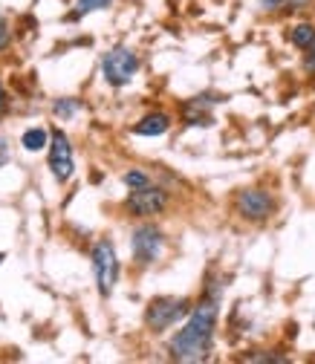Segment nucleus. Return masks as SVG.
<instances>
[{
    "label": "nucleus",
    "instance_id": "1",
    "mask_svg": "<svg viewBox=\"0 0 315 364\" xmlns=\"http://www.w3.org/2000/svg\"><path fill=\"white\" fill-rule=\"evenodd\" d=\"M217 315H220V289L208 292L197 306H191L183 330L168 344V355L173 361H205L214 344Z\"/></svg>",
    "mask_w": 315,
    "mask_h": 364
},
{
    "label": "nucleus",
    "instance_id": "2",
    "mask_svg": "<svg viewBox=\"0 0 315 364\" xmlns=\"http://www.w3.org/2000/svg\"><path fill=\"white\" fill-rule=\"evenodd\" d=\"M188 312H191V301L188 298H173V295L154 298L148 304V309H145V324H148L151 333H165L173 324L183 321Z\"/></svg>",
    "mask_w": 315,
    "mask_h": 364
},
{
    "label": "nucleus",
    "instance_id": "3",
    "mask_svg": "<svg viewBox=\"0 0 315 364\" xmlns=\"http://www.w3.org/2000/svg\"><path fill=\"white\" fill-rule=\"evenodd\" d=\"M93 278H96V289L102 298H110L116 284H119V255H116V246L105 237L93 246Z\"/></svg>",
    "mask_w": 315,
    "mask_h": 364
},
{
    "label": "nucleus",
    "instance_id": "4",
    "mask_svg": "<svg viewBox=\"0 0 315 364\" xmlns=\"http://www.w3.org/2000/svg\"><path fill=\"white\" fill-rule=\"evenodd\" d=\"M139 73V55L127 47H113L102 58V75L110 87H124Z\"/></svg>",
    "mask_w": 315,
    "mask_h": 364
},
{
    "label": "nucleus",
    "instance_id": "5",
    "mask_svg": "<svg viewBox=\"0 0 315 364\" xmlns=\"http://www.w3.org/2000/svg\"><path fill=\"white\" fill-rule=\"evenodd\" d=\"M130 249H133V260H137V266H151L159 260L162 249H165V235L159 225L154 223H142L133 229L130 235Z\"/></svg>",
    "mask_w": 315,
    "mask_h": 364
},
{
    "label": "nucleus",
    "instance_id": "6",
    "mask_svg": "<svg viewBox=\"0 0 315 364\" xmlns=\"http://www.w3.org/2000/svg\"><path fill=\"white\" fill-rule=\"evenodd\" d=\"M165 205H168L165 188L151 186V182H148V186H139V188H130V194H127V200H124V208H127L133 217H142V220L162 214Z\"/></svg>",
    "mask_w": 315,
    "mask_h": 364
},
{
    "label": "nucleus",
    "instance_id": "7",
    "mask_svg": "<svg viewBox=\"0 0 315 364\" xmlns=\"http://www.w3.org/2000/svg\"><path fill=\"white\" fill-rule=\"evenodd\" d=\"M50 171L58 182H70L73 173H75V154H73V145H70V136L64 130H53L50 133Z\"/></svg>",
    "mask_w": 315,
    "mask_h": 364
},
{
    "label": "nucleus",
    "instance_id": "8",
    "mask_svg": "<svg viewBox=\"0 0 315 364\" xmlns=\"http://www.w3.org/2000/svg\"><path fill=\"white\" fill-rule=\"evenodd\" d=\"M235 208H237V214H240L243 220H249V223H263V220L272 217L275 200H272V194L263 191V188H243V191L235 197Z\"/></svg>",
    "mask_w": 315,
    "mask_h": 364
},
{
    "label": "nucleus",
    "instance_id": "9",
    "mask_svg": "<svg viewBox=\"0 0 315 364\" xmlns=\"http://www.w3.org/2000/svg\"><path fill=\"white\" fill-rule=\"evenodd\" d=\"M223 96H197V99H188L183 105V119L186 124H211V107L220 105Z\"/></svg>",
    "mask_w": 315,
    "mask_h": 364
},
{
    "label": "nucleus",
    "instance_id": "10",
    "mask_svg": "<svg viewBox=\"0 0 315 364\" xmlns=\"http://www.w3.org/2000/svg\"><path fill=\"white\" fill-rule=\"evenodd\" d=\"M168 127H171V116L162 110H154L133 124V133L137 136H162V133H168Z\"/></svg>",
    "mask_w": 315,
    "mask_h": 364
},
{
    "label": "nucleus",
    "instance_id": "11",
    "mask_svg": "<svg viewBox=\"0 0 315 364\" xmlns=\"http://www.w3.org/2000/svg\"><path fill=\"white\" fill-rule=\"evenodd\" d=\"M47 142H50V133L43 130V127H29L21 136V145L26 151H43V148H47Z\"/></svg>",
    "mask_w": 315,
    "mask_h": 364
},
{
    "label": "nucleus",
    "instance_id": "12",
    "mask_svg": "<svg viewBox=\"0 0 315 364\" xmlns=\"http://www.w3.org/2000/svg\"><path fill=\"white\" fill-rule=\"evenodd\" d=\"M312 38H315V26L312 23H298V26L289 29V41L295 43L298 50H306L312 43Z\"/></svg>",
    "mask_w": 315,
    "mask_h": 364
},
{
    "label": "nucleus",
    "instance_id": "13",
    "mask_svg": "<svg viewBox=\"0 0 315 364\" xmlns=\"http://www.w3.org/2000/svg\"><path fill=\"white\" fill-rule=\"evenodd\" d=\"M113 4V0H75V12L70 15V18H84V15H90V12H102V9H107Z\"/></svg>",
    "mask_w": 315,
    "mask_h": 364
},
{
    "label": "nucleus",
    "instance_id": "14",
    "mask_svg": "<svg viewBox=\"0 0 315 364\" xmlns=\"http://www.w3.org/2000/svg\"><path fill=\"white\" fill-rule=\"evenodd\" d=\"M78 110H81V102H78V99H58V102L53 105V113H55L58 119H73Z\"/></svg>",
    "mask_w": 315,
    "mask_h": 364
},
{
    "label": "nucleus",
    "instance_id": "15",
    "mask_svg": "<svg viewBox=\"0 0 315 364\" xmlns=\"http://www.w3.org/2000/svg\"><path fill=\"white\" fill-rule=\"evenodd\" d=\"M148 182H151V176L145 171H127L124 173V186L127 188H139V186H148Z\"/></svg>",
    "mask_w": 315,
    "mask_h": 364
},
{
    "label": "nucleus",
    "instance_id": "16",
    "mask_svg": "<svg viewBox=\"0 0 315 364\" xmlns=\"http://www.w3.org/2000/svg\"><path fill=\"white\" fill-rule=\"evenodd\" d=\"M9 47H12V26H9L6 15L0 12V53L9 50Z\"/></svg>",
    "mask_w": 315,
    "mask_h": 364
},
{
    "label": "nucleus",
    "instance_id": "17",
    "mask_svg": "<svg viewBox=\"0 0 315 364\" xmlns=\"http://www.w3.org/2000/svg\"><path fill=\"white\" fill-rule=\"evenodd\" d=\"M304 70L315 75V38H312L309 47H306V53H304Z\"/></svg>",
    "mask_w": 315,
    "mask_h": 364
},
{
    "label": "nucleus",
    "instance_id": "18",
    "mask_svg": "<svg viewBox=\"0 0 315 364\" xmlns=\"http://www.w3.org/2000/svg\"><path fill=\"white\" fill-rule=\"evenodd\" d=\"M6 113H9V93H6L4 81H0V119H4Z\"/></svg>",
    "mask_w": 315,
    "mask_h": 364
},
{
    "label": "nucleus",
    "instance_id": "19",
    "mask_svg": "<svg viewBox=\"0 0 315 364\" xmlns=\"http://www.w3.org/2000/svg\"><path fill=\"white\" fill-rule=\"evenodd\" d=\"M6 162H9V142L0 136V168H4Z\"/></svg>",
    "mask_w": 315,
    "mask_h": 364
},
{
    "label": "nucleus",
    "instance_id": "20",
    "mask_svg": "<svg viewBox=\"0 0 315 364\" xmlns=\"http://www.w3.org/2000/svg\"><path fill=\"white\" fill-rule=\"evenodd\" d=\"M257 4H260L266 12H275V9H281V6H284V0H257Z\"/></svg>",
    "mask_w": 315,
    "mask_h": 364
},
{
    "label": "nucleus",
    "instance_id": "21",
    "mask_svg": "<svg viewBox=\"0 0 315 364\" xmlns=\"http://www.w3.org/2000/svg\"><path fill=\"white\" fill-rule=\"evenodd\" d=\"M246 361H287V358H284V355H269V353H266V355H246Z\"/></svg>",
    "mask_w": 315,
    "mask_h": 364
},
{
    "label": "nucleus",
    "instance_id": "22",
    "mask_svg": "<svg viewBox=\"0 0 315 364\" xmlns=\"http://www.w3.org/2000/svg\"><path fill=\"white\" fill-rule=\"evenodd\" d=\"M284 4H289L292 9H306V6L312 4V0H284Z\"/></svg>",
    "mask_w": 315,
    "mask_h": 364
},
{
    "label": "nucleus",
    "instance_id": "23",
    "mask_svg": "<svg viewBox=\"0 0 315 364\" xmlns=\"http://www.w3.org/2000/svg\"><path fill=\"white\" fill-rule=\"evenodd\" d=\"M0 260H4V255H0Z\"/></svg>",
    "mask_w": 315,
    "mask_h": 364
}]
</instances>
